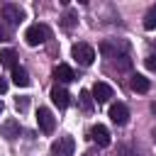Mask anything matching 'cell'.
Segmentation results:
<instances>
[{
	"instance_id": "6da1fadb",
	"label": "cell",
	"mask_w": 156,
	"mask_h": 156,
	"mask_svg": "<svg viewBox=\"0 0 156 156\" xmlns=\"http://www.w3.org/2000/svg\"><path fill=\"white\" fill-rule=\"evenodd\" d=\"M100 54H102L105 58L115 61V58H119V56L129 54V44H127V41H122V39H105V41L100 44Z\"/></svg>"
},
{
	"instance_id": "7a4b0ae2",
	"label": "cell",
	"mask_w": 156,
	"mask_h": 156,
	"mask_svg": "<svg viewBox=\"0 0 156 156\" xmlns=\"http://www.w3.org/2000/svg\"><path fill=\"white\" fill-rule=\"evenodd\" d=\"M49 27L46 24H32V27H27V32H24V39H27V44L29 46H39V44H44L46 39H49Z\"/></svg>"
},
{
	"instance_id": "3957f363",
	"label": "cell",
	"mask_w": 156,
	"mask_h": 156,
	"mask_svg": "<svg viewBox=\"0 0 156 156\" xmlns=\"http://www.w3.org/2000/svg\"><path fill=\"white\" fill-rule=\"evenodd\" d=\"M71 54H73V58H76V61H78L80 66H90V63L95 61V49H93L90 44H83V41L73 44Z\"/></svg>"
},
{
	"instance_id": "277c9868",
	"label": "cell",
	"mask_w": 156,
	"mask_h": 156,
	"mask_svg": "<svg viewBox=\"0 0 156 156\" xmlns=\"http://www.w3.org/2000/svg\"><path fill=\"white\" fill-rule=\"evenodd\" d=\"M73 151H76L73 136H58L51 144V156H73Z\"/></svg>"
},
{
	"instance_id": "5b68a950",
	"label": "cell",
	"mask_w": 156,
	"mask_h": 156,
	"mask_svg": "<svg viewBox=\"0 0 156 156\" xmlns=\"http://www.w3.org/2000/svg\"><path fill=\"white\" fill-rule=\"evenodd\" d=\"M2 17L7 20L10 27H17V24L24 20V10H22L20 5H15V2H5V5H2Z\"/></svg>"
},
{
	"instance_id": "8992f818",
	"label": "cell",
	"mask_w": 156,
	"mask_h": 156,
	"mask_svg": "<svg viewBox=\"0 0 156 156\" xmlns=\"http://www.w3.org/2000/svg\"><path fill=\"white\" fill-rule=\"evenodd\" d=\"M37 124H39V129H41L44 134H51V132H54L56 119H54V115H51L49 107H39V110H37Z\"/></svg>"
},
{
	"instance_id": "52a82bcc",
	"label": "cell",
	"mask_w": 156,
	"mask_h": 156,
	"mask_svg": "<svg viewBox=\"0 0 156 156\" xmlns=\"http://www.w3.org/2000/svg\"><path fill=\"white\" fill-rule=\"evenodd\" d=\"M90 95H93V100L95 102H110V98L115 95V90L107 85V83H102V80H98L95 85H93V90H90Z\"/></svg>"
},
{
	"instance_id": "ba28073f",
	"label": "cell",
	"mask_w": 156,
	"mask_h": 156,
	"mask_svg": "<svg viewBox=\"0 0 156 156\" xmlns=\"http://www.w3.org/2000/svg\"><path fill=\"white\" fill-rule=\"evenodd\" d=\"M110 119L115 122V124H127L129 122V110H127V105L124 102H115V105H110Z\"/></svg>"
},
{
	"instance_id": "9c48e42d",
	"label": "cell",
	"mask_w": 156,
	"mask_h": 156,
	"mask_svg": "<svg viewBox=\"0 0 156 156\" xmlns=\"http://www.w3.org/2000/svg\"><path fill=\"white\" fill-rule=\"evenodd\" d=\"M90 139H93L98 146H110V132H107V127H105V124H95V127L90 129Z\"/></svg>"
},
{
	"instance_id": "30bf717a",
	"label": "cell",
	"mask_w": 156,
	"mask_h": 156,
	"mask_svg": "<svg viewBox=\"0 0 156 156\" xmlns=\"http://www.w3.org/2000/svg\"><path fill=\"white\" fill-rule=\"evenodd\" d=\"M68 98H71V95H68V90H66L63 85H54V88H51V102H54L56 107H61V110L68 107Z\"/></svg>"
},
{
	"instance_id": "8fae6325",
	"label": "cell",
	"mask_w": 156,
	"mask_h": 156,
	"mask_svg": "<svg viewBox=\"0 0 156 156\" xmlns=\"http://www.w3.org/2000/svg\"><path fill=\"white\" fill-rule=\"evenodd\" d=\"M0 132H2V136H5L7 141H12V139L20 136V122L10 117V119H5V122L0 124Z\"/></svg>"
},
{
	"instance_id": "7c38bea8",
	"label": "cell",
	"mask_w": 156,
	"mask_h": 156,
	"mask_svg": "<svg viewBox=\"0 0 156 156\" xmlns=\"http://www.w3.org/2000/svg\"><path fill=\"white\" fill-rule=\"evenodd\" d=\"M54 78H56L58 83H71V80H76V73H73V68H71V66L58 63V66L54 68Z\"/></svg>"
},
{
	"instance_id": "4fadbf2b",
	"label": "cell",
	"mask_w": 156,
	"mask_h": 156,
	"mask_svg": "<svg viewBox=\"0 0 156 156\" xmlns=\"http://www.w3.org/2000/svg\"><path fill=\"white\" fill-rule=\"evenodd\" d=\"M129 88H132L134 93H149L151 83H149V78H144L141 73H134V76L129 78Z\"/></svg>"
},
{
	"instance_id": "5bb4252c",
	"label": "cell",
	"mask_w": 156,
	"mask_h": 156,
	"mask_svg": "<svg viewBox=\"0 0 156 156\" xmlns=\"http://www.w3.org/2000/svg\"><path fill=\"white\" fill-rule=\"evenodd\" d=\"M12 83L15 85H20V88H27L32 80H29V73H27V68H22V66H15L12 68Z\"/></svg>"
},
{
	"instance_id": "9a60e30c",
	"label": "cell",
	"mask_w": 156,
	"mask_h": 156,
	"mask_svg": "<svg viewBox=\"0 0 156 156\" xmlns=\"http://www.w3.org/2000/svg\"><path fill=\"white\" fill-rule=\"evenodd\" d=\"M76 24H78V12L76 10H66L63 17H61V27L63 29H73Z\"/></svg>"
},
{
	"instance_id": "2e32d148",
	"label": "cell",
	"mask_w": 156,
	"mask_h": 156,
	"mask_svg": "<svg viewBox=\"0 0 156 156\" xmlns=\"http://www.w3.org/2000/svg\"><path fill=\"white\" fill-rule=\"evenodd\" d=\"M0 63L7 66V68H15V66H17V54H15L12 49H2V51H0Z\"/></svg>"
},
{
	"instance_id": "e0dca14e",
	"label": "cell",
	"mask_w": 156,
	"mask_h": 156,
	"mask_svg": "<svg viewBox=\"0 0 156 156\" xmlns=\"http://www.w3.org/2000/svg\"><path fill=\"white\" fill-rule=\"evenodd\" d=\"M144 29H156V5H151L149 10H146V15H144Z\"/></svg>"
},
{
	"instance_id": "ac0fdd59",
	"label": "cell",
	"mask_w": 156,
	"mask_h": 156,
	"mask_svg": "<svg viewBox=\"0 0 156 156\" xmlns=\"http://www.w3.org/2000/svg\"><path fill=\"white\" fill-rule=\"evenodd\" d=\"M93 105H95L93 95H90L88 90H80V107H83L85 112H93Z\"/></svg>"
},
{
	"instance_id": "d6986e66",
	"label": "cell",
	"mask_w": 156,
	"mask_h": 156,
	"mask_svg": "<svg viewBox=\"0 0 156 156\" xmlns=\"http://www.w3.org/2000/svg\"><path fill=\"white\" fill-rule=\"evenodd\" d=\"M115 63H117V68H122V71H127V68L132 66V56H129V54H124V56H119V58H115Z\"/></svg>"
},
{
	"instance_id": "ffe728a7",
	"label": "cell",
	"mask_w": 156,
	"mask_h": 156,
	"mask_svg": "<svg viewBox=\"0 0 156 156\" xmlns=\"http://www.w3.org/2000/svg\"><path fill=\"white\" fill-rule=\"evenodd\" d=\"M27 105H29V98H17V100H15V107H17L20 112H24Z\"/></svg>"
},
{
	"instance_id": "44dd1931",
	"label": "cell",
	"mask_w": 156,
	"mask_h": 156,
	"mask_svg": "<svg viewBox=\"0 0 156 156\" xmlns=\"http://www.w3.org/2000/svg\"><path fill=\"white\" fill-rule=\"evenodd\" d=\"M146 68H149V71H156V54L146 56Z\"/></svg>"
},
{
	"instance_id": "7402d4cb",
	"label": "cell",
	"mask_w": 156,
	"mask_h": 156,
	"mask_svg": "<svg viewBox=\"0 0 156 156\" xmlns=\"http://www.w3.org/2000/svg\"><path fill=\"white\" fill-rule=\"evenodd\" d=\"M5 90H7V80H5V78H0V95H2Z\"/></svg>"
},
{
	"instance_id": "603a6c76",
	"label": "cell",
	"mask_w": 156,
	"mask_h": 156,
	"mask_svg": "<svg viewBox=\"0 0 156 156\" xmlns=\"http://www.w3.org/2000/svg\"><path fill=\"white\" fill-rule=\"evenodd\" d=\"M5 39H7V32H5L2 27H0V41H5Z\"/></svg>"
},
{
	"instance_id": "cb8c5ba5",
	"label": "cell",
	"mask_w": 156,
	"mask_h": 156,
	"mask_svg": "<svg viewBox=\"0 0 156 156\" xmlns=\"http://www.w3.org/2000/svg\"><path fill=\"white\" fill-rule=\"evenodd\" d=\"M151 112H154V115H156V102H151Z\"/></svg>"
},
{
	"instance_id": "d4e9b609",
	"label": "cell",
	"mask_w": 156,
	"mask_h": 156,
	"mask_svg": "<svg viewBox=\"0 0 156 156\" xmlns=\"http://www.w3.org/2000/svg\"><path fill=\"white\" fill-rule=\"evenodd\" d=\"M0 115H2V102H0Z\"/></svg>"
}]
</instances>
